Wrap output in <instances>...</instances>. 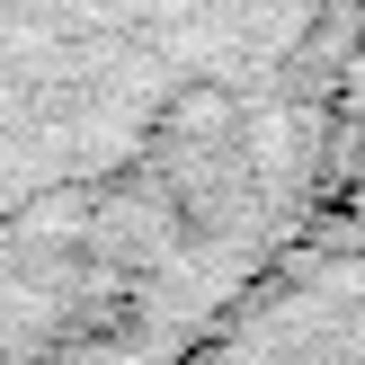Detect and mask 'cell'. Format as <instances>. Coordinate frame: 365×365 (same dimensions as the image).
Returning a JSON list of instances; mask_svg holds the SVG:
<instances>
[{
	"mask_svg": "<svg viewBox=\"0 0 365 365\" xmlns=\"http://www.w3.org/2000/svg\"><path fill=\"white\" fill-rule=\"evenodd\" d=\"M365 0H0V365H178L330 223Z\"/></svg>",
	"mask_w": 365,
	"mask_h": 365,
	"instance_id": "6da1fadb",
	"label": "cell"
},
{
	"mask_svg": "<svg viewBox=\"0 0 365 365\" xmlns=\"http://www.w3.org/2000/svg\"><path fill=\"white\" fill-rule=\"evenodd\" d=\"M330 223L365 241V18H356V63H348V125H339V178H330Z\"/></svg>",
	"mask_w": 365,
	"mask_h": 365,
	"instance_id": "7a4b0ae2",
	"label": "cell"
}]
</instances>
